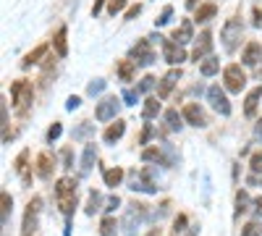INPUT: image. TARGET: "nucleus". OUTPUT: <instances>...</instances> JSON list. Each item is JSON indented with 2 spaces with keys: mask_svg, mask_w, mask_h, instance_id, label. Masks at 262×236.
<instances>
[{
  "mask_svg": "<svg viewBox=\"0 0 262 236\" xmlns=\"http://www.w3.org/2000/svg\"><path fill=\"white\" fill-rule=\"evenodd\" d=\"M53 168H55V155L42 153V155L37 158V174H39L42 179H50V176H53Z\"/></svg>",
  "mask_w": 262,
  "mask_h": 236,
  "instance_id": "nucleus-16",
  "label": "nucleus"
},
{
  "mask_svg": "<svg viewBox=\"0 0 262 236\" xmlns=\"http://www.w3.org/2000/svg\"><path fill=\"white\" fill-rule=\"evenodd\" d=\"M207 102H210L221 116H231V102H228L226 92L221 90V84H212V87L207 90Z\"/></svg>",
  "mask_w": 262,
  "mask_h": 236,
  "instance_id": "nucleus-7",
  "label": "nucleus"
},
{
  "mask_svg": "<svg viewBox=\"0 0 262 236\" xmlns=\"http://www.w3.org/2000/svg\"><path fill=\"white\" fill-rule=\"evenodd\" d=\"M131 58H134L137 66H149V63H155V53H152L149 39H139L137 45L131 48Z\"/></svg>",
  "mask_w": 262,
  "mask_h": 236,
  "instance_id": "nucleus-8",
  "label": "nucleus"
},
{
  "mask_svg": "<svg viewBox=\"0 0 262 236\" xmlns=\"http://www.w3.org/2000/svg\"><path fill=\"white\" fill-rule=\"evenodd\" d=\"M139 13H142V6L137 3V6H131V8L126 11V18H134V16H139Z\"/></svg>",
  "mask_w": 262,
  "mask_h": 236,
  "instance_id": "nucleus-46",
  "label": "nucleus"
},
{
  "mask_svg": "<svg viewBox=\"0 0 262 236\" xmlns=\"http://www.w3.org/2000/svg\"><path fill=\"white\" fill-rule=\"evenodd\" d=\"M102 3H105V0H95V6H92V13H95V16L100 13V8H102Z\"/></svg>",
  "mask_w": 262,
  "mask_h": 236,
  "instance_id": "nucleus-50",
  "label": "nucleus"
},
{
  "mask_svg": "<svg viewBox=\"0 0 262 236\" xmlns=\"http://www.w3.org/2000/svg\"><path fill=\"white\" fill-rule=\"evenodd\" d=\"M118 111H121V100L116 95H111V97H105V100L97 102L95 116H97V121H116Z\"/></svg>",
  "mask_w": 262,
  "mask_h": 236,
  "instance_id": "nucleus-6",
  "label": "nucleus"
},
{
  "mask_svg": "<svg viewBox=\"0 0 262 236\" xmlns=\"http://www.w3.org/2000/svg\"><path fill=\"white\" fill-rule=\"evenodd\" d=\"M149 137H152V126L147 123V126H144V132H142V137H139V144H147Z\"/></svg>",
  "mask_w": 262,
  "mask_h": 236,
  "instance_id": "nucleus-44",
  "label": "nucleus"
},
{
  "mask_svg": "<svg viewBox=\"0 0 262 236\" xmlns=\"http://www.w3.org/2000/svg\"><path fill=\"white\" fill-rule=\"evenodd\" d=\"M170 16H173V6H165V8H163V13L155 18V24H158V27H165L168 21H170Z\"/></svg>",
  "mask_w": 262,
  "mask_h": 236,
  "instance_id": "nucleus-34",
  "label": "nucleus"
},
{
  "mask_svg": "<svg viewBox=\"0 0 262 236\" xmlns=\"http://www.w3.org/2000/svg\"><path fill=\"white\" fill-rule=\"evenodd\" d=\"M76 179H71V176H63V179H58V184H55V197H58V207H60V212L66 218H71V212L76 210Z\"/></svg>",
  "mask_w": 262,
  "mask_h": 236,
  "instance_id": "nucleus-1",
  "label": "nucleus"
},
{
  "mask_svg": "<svg viewBox=\"0 0 262 236\" xmlns=\"http://www.w3.org/2000/svg\"><path fill=\"white\" fill-rule=\"evenodd\" d=\"M39 210H42V200L32 197V202L27 205V212H24V223H21V236H34L37 221H39Z\"/></svg>",
  "mask_w": 262,
  "mask_h": 236,
  "instance_id": "nucleus-5",
  "label": "nucleus"
},
{
  "mask_svg": "<svg viewBox=\"0 0 262 236\" xmlns=\"http://www.w3.org/2000/svg\"><path fill=\"white\" fill-rule=\"evenodd\" d=\"M147 236H160V228H152V231H149Z\"/></svg>",
  "mask_w": 262,
  "mask_h": 236,
  "instance_id": "nucleus-53",
  "label": "nucleus"
},
{
  "mask_svg": "<svg viewBox=\"0 0 262 236\" xmlns=\"http://www.w3.org/2000/svg\"><path fill=\"white\" fill-rule=\"evenodd\" d=\"M242 236H262V223H259V221H249V223L242 228Z\"/></svg>",
  "mask_w": 262,
  "mask_h": 236,
  "instance_id": "nucleus-33",
  "label": "nucleus"
},
{
  "mask_svg": "<svg viewBox=\"0 0 262 236\" xmlns=\"http://www.w3.org/2000/svg\"><path fill=\"white\" fill-rule=\"evenodd\" d=\"M118 205H121V200H118V195H113L111 200H107V207H105V210H107V212H111V210H116Z\"/></svg>",
  "mask_w": 262,
  "mask_h": 236,
  "instance_id": "nucleus-47",
  "label": "nucleus"
},
{
  "mask_svg": "<svg viewBox=\"0 0 262 236\" xmlns=\"http://www.w3.org/2000/svg\"><path fill=\"white\" fill-rule=\"evenodd\" d=\"M123 132H126V121H121V118H116V123H111L105 128V134H102V139L107 142V144H116L121 137H123Z\"/></svg>",
  "mask_w": 262,
  "mask_h": 236,
  "instance_id": "nucleus-17",
  "label": "nucleus"
},
{
  "mask_svg": "<svg viewBox=\"0 0 262 236\" xmlns=\"http://www.w3.org/2000/svg\"><path fill=\"white\" fill-rule=\"evenodd\" d=\"M100 236H118V223H116L113 216L102 218V223H100Z\"/></svg>",
  "mask_w": 262,
  "mask_h": 236,
  "instance_id": "nucleus-27",
  "label": "nucleus"
},
{
  "mask_svg": "<svg viewBox=\"0 0 262 236\" xmlns=\"http://www.w3.org/2000/svg\"><path fill=\"white\" fill-rule=\"evenodd\" d=\"M79 105H81V100H79V97L74 95V97H69V102H66V108H69V111H76Z\"/></svg>",
  "mask_w": 262,
  "mask_h": 236,
  "instance_id": "nucleus-45",
  "label": "nucleus"
},
{
  "mask_svg": "<svg viewBox=\"0 0 262 236\" xmlns=\"http://www.w3.org/2000/svg\"><path fill=\"white\" fill-rule=\"evenodd\" d=\"M254 212H257V216L262 218V195H259V197L254 200Z\"/></svg>",
  "mask_w": 262,
  "mask_h": 236,
  "instance_id": "nucleus-49",
  "label": "nucleus"
},
{
  "mask_svg": "<svg viewBox=\"0 0 262 236\" xmlns=\"http://www.w3.org/2000/svg\"><path fill=\"white\" fill-rule=\"evenodd\" d=\"M155 81H158L155 76H144V79L139 81V87H137V90H139V95H142V92H147V90H152V87H155Z\"/></svg>",
  "mask_w": 262,
  "mask_h": 236,
  "instance_id": "nucleus-39",
  "label": "nucleus"
},
{
  "mask_svg": "<svg viewBox=\"0 0 262 236\" xmlns=\"http://www.w3.org/2000/svg\"><path fill=\"white\" fill-rule=\"evenodd\" d=\"M242 60H244V66H257V63L262 60V45L259 42H249V45L244 48V53H242Z\"/></svg>",
  "mask_w": 262,
  "mask_h": 236,
  "instance_id": "nucleus-14",
  "label": "nucleus"
},
{
  "mask_svg": "<svg viewBox=\"0 0 262 236\" xmlns=\"http://www.w3.org/2000/svg\"><path fill=\"white\" fill-rule=\"evenodd\" d=\"M60 160H63V168H71V165H74V149L66 147L63 153H60Z\"/></svg>",
  "mask_w": 262,
  "mask_h": 236,
  "instance_id": "nucleus-38",
  "label": "nucleus"
},
{
  "mask_svg": "<svg viewBox=\"0 0 262 236\" xmlns=\"http://www.w3.org/2000/svg\"><path fill=\"white\" fill-rule=\"evenodd\" d=\"M95 160H97V144L90 142V144L84 147V155H81V176H84V174H90L92 165H95Z\"/></svg>",
  "mask_w": 262,
  "mask_h": 236,
  "instance_id": "nucleus-19",
  "label": "nucleus"
},
{
  "mask_svg": "<svg viewBox=\"0 0 262 236\" xmlns=\"http://www.w3.org/2000/svg\"><path fill=\"white\" fill-rule=\"evenodd\" d=\"M179 79H181V69H170V71L163 76V81L158 84V97H160V100H165V97L173 92V87L179 84Z\"/></svg>",
  "mask_w": 262,
  "mask_h": 236,
  "instance_id": "nucleus-12",
  "label": "nucleus"
},
{
  "mask_svg": "<svg viewBox=\"0 0 262 236\" xmlns=\"http://www.w3.org/2000/svg\"><path fill=\"white\" fill-rule=\"evenodd\" d=\"M252 13H254V21H252V24H254V27L259 29V27H262V8H254Z\"/></svg>",
  "mask_w": 262,
  "mask_h": 236,
  "instance_id": "nucleus-48",
  "label": "nucleus"
},
{
  "mask_svg": "<svg viewBox=\"0 0 262 236\" xmlns=\"http://www.w3.org/2000/svg\"><path fill=\"white\" fill-rule=\"evenodd\" d=\"M249 210V197L247 191H236V216H242V212Z\"/></svg>",
  "mask_w": 262,
  "mask_h": 236,
  "instance_id": "nucleus-32",
  "label": "nucleus"
},
{
  "mask_svg": "<svg viewBox=\"0 0 262 236\" xmlns=\"http://www.w3.org/2000/svg\"><path fill=\"white\" fill-rule=\"evenodd\" d=\"M123 8H126V0H111V3H107V13H111V16L121 13Z\"/></svg>",
  "mask_w": 262,
  "mask_h": 236,
  "instance_id": "nucleus-37",
  "label": "nucleus"
},
{
  "mask_svg": "<svg viewBox=\"0 0 262 236\" xmlns=\"http://www.w3.org/2000/svg\"><path fill=\"white\" fill-rule=\"evenodd\" d=\"M48 53H50V45H48V42H42V45H37L32 53H27V55H24V60H21V69L34 66V63H39V58H45Z\"/></svg>",
  "mask_w": 262,
  "mask_h": 236,
  "instance_id": "nucleus-15",
  "label": "nucleus"
},
{
  "mask_svg": "<svg viewBox=\"0 0 262 236\" xmlns=\"http://www.w3.org/2000/svg\"><path fill=\"white\" fill-rule=\"evenodd\" d=\"M102 90H105V81H102V79H95L90 87H86V92H90V95H100Z\"/></svg>",
  "mask_w": 262,
  "mask_h": 236,
  "instance_id": "nucleus-41",
  "label": "nucleus"
},
{
  "mask_svg": "<svg viewBox=\"0 0 262 236\" xmlns=\"http://www.w3.org/2000/svg\"><path fill=\"white\" fill-rule=\"evenodd\" d=\"M131 189H134V191H149V195H152V191H158V186L152 184V179L144 174V170L134 174V179H131Z\"/></svg>",
  "mask_w": 262,
  "mask_h": 236,
  "instance_id": "nucleus-18",
  "label": "nucleus"
},
{
  "mask_svg": "<svg viewBox=\"0 0 262 236\" xmlns=\"http://www.w3.org/2000/svg\"><path fill=\"white\" fill-rule=\"evenodd\" d=\"M223 81H226V90L228 92L238 95V92L247 87V74H244V69L238 66V63H231V66L223 69Z\"/></svg>",
  "mask_w": 262,
  "mask_h": 236,
  "instance_id": "nucleus-4",
  "label": "nucleus"
},
{
  "mask_svg": "<svg viewBox=\"0 0 262 236\" xmlns=\"http://www.w3.org/2000/svg\"><path fill=\"white\" fill-rule=\"evenodd\" d=\"M60 134H63V126H60V123H58V121H55V123H53V126H50V128H48V142H50V144H53V142H55V139H58V137H60Z\"/></svg>",
  "mask_w": 262,
  "mask_h": 236,
  "instance_id": "nucleus-36",
  "label": "nucleus"
},
{
  "mask_svg": "<svg viewBox=\"0 0 262 236\" xmlns=\"http://www.w3.org/2000/svg\"><path fill=\"white\" fill-rule=\"evenodd\" d=\"M210 50H212V32H202L200 39H196V48L191 53V58L200 63V60H207L210 58Z\"/></svg>",
  "mask_w": 262,
  "mask_h": 236,
  "instance_id": "nucleus-11",
  "label": "nucleus"
},
{
  "mask_svg": "<svg viewBox=\"0 0 262 236\" xmlns=\"http://www.w3.org/2000/svg\"><path fill=\"white\" fill-rule=\"evenodd\" d=\"M217 69H221V60L210 55L207 60H202V66H200V74H202V76H212V74H217Z\"/></svg>",
  "mask_w": 262,
  "mask_h": 236,
  "instance_id": "nucleus-29",
  "label": "nucleus"
},
{
  "mask_svg": "<svg viewBox=\"0 0 262 236\" xmlns=\"http://www.w3.org/2000/svg\"><path fill=\"white\" fill-rule=\"evenodd\" d=\"M142 158H144L147 163H163V165H168V160L163 158V153H160L158 147H147L144 153H142Z\"/></svg>",
  "mask_w": 262,
  "mask_h": 236,
  "instance_id": "nucleus-30",
  "label": "nucleus"
},
{
  "mask_svg": "<svg viewBox=\"0 0 262 236\" xmlns=\"http://www.w3.org/2000/svg\"><path fill=\"white\" fill-rule=\"evenodd\" d=\"M163 58L170 63V66H179L181 60H186V50H184V45H176L173 39L163 37Z\"/></svg>",
  "mask_w": 262,
  "mask_h": 236,
  "instance_id": "nucleus-9",
  "label": "nucleus"
},
{
  "mask_svg": "<svg viewBox=\"0 0 262 236\" xmlns=\"http://www.w3.org/2000/svg\"><path fill=\"white\" fill-rule=\"evenodd\" d=\"M123 100H126V105H137V100H139V90H126V92H123Z\"/></svg>",
  "mask_w": 262,
  "mask_h": 236,
  "instance_id": "nucleus-42",
  "label": "nucleus"
},
{
  "mask_svg": "<svg viewBox=\"0 0 262 236\" xmlns=\"http://www.w3.org/2000/svg\"><path fill=\"white\" fill-rule=\"evenodd\" d=\"M249 165H252V170L259 176L262 174V149H257V153L252 155V160H249Z\"/></svg>",
  "mask_w": 262,
  "mask_h": 236,
  "instance_id": "nucleus-35",
  "label": "nucleus"
},
{
  "mask_svg": "<svg viewBox=\"0 0 262 236\" xmlns=\"http://www.w3.org/2000/svg\"><path fill=\"white\" fill-rule=\"evenodd\" d=\"M184 121L189 123V126H196V128H205L207 126V116H205V111L200 108L196 102H189V105H184Z\"/></svg>",
  "mask_w": 262,
  "mask_h": 236,
  "instance_id": "nucleus-10",
  "label": "nucleus"
},
{
  "mask_svg": "<svg viewBox=\"0 0 262 236\" xmlns=\"http://www.w3.org/2000/svg\"><path fill=\"white\" fill-rule=\"evenodd\" d=\"M215 16H217V6L215 3H205V6H200L194 11V21H210Z\"/></svg>",
  "mask_w": 262,
  "mask_h": 236,
  "instance_id": "nucleus-24",
  "label": "nucleus"
},
{
  "mask_svg": "<svg viewBox=\"0 0 262 236\" xmlns=\"http://www.w3.org/2000/svg\"><path fill=\"white\" fill-rule=\"evenodd\" d=\"M123 168H107L105 174H102V179H105V186H111V189H116V186H121V181H123Z\"/></svg>",
  "mask_w": 262,
  "mask_h": 236,
  "instance_id": "nucleus-22",
  "label": "nucleus"
},
{
  "mask_svg": "<svg viewBox=\"0 0 262 236\" xmlns=\"http://www.w3.org/2000/svg\"><path fill=\"white\" fill-rule=\"evenodd\" d=\"M11 210H13V200H11L8 191H3V195H0V216H3V226H8Z\"/></svg>",
  "mask_w": 262,
  "mask_h": 236,
  "instance_id": "nucleus-26",
  "label": "nucleus"
},
{
  "mask_svg": "<svg viewBox=\"0 0 262 236\" xmlns=\"http://www.w3.org/2000/svg\"><path fill=\"white\" fill-rule=\"evenodd\" d=\"M170 39L176 42V45H186V42H191L194 39V24H191V18H184L181 24L173 29Z\"/></svg>",
  "mask_w": 262,
  "mask_h": 236,
  "instance_id": "nucleus-13",
  "label": "nucleus"
},
{
  "mask_svg": "<svg viewBox=\"0 0 262 236\" xmlns=\"http://www.w3.org/2000/svg\"><path fill=\"white\" fill-rule=\"evenodd\" d=\"M186 8H191V11H196L200 6H196V0H186Z\"/></svg>",
  "mask_w": 262,
  "mask_h": 236,
  "instance_id": "nucleus-52",
  "label": "nucleus"
},
{
  "mask_svg": "<svg viewBox=\"0 0 262 236\" xmlns=\"http://www.w3.org/2000/svg\"><path fill=\"white\" fill-rule=\"evenodd\" d=\"M90 132H92V123H90V121H84V123L76 128V132H74V139H81V137H86Z\"/></svg>",
  "mask_w": 262,
  "mask_h": 236,
  "instance_id": "nucleus-40",
  "label": "nucleus"
},
{
  "mask_svg": "<svg viewBox=\"0 0 262 236\" xmlns=\"http://www.w3.org/2000/svg\"><path fill=\"white\" fill-rule=\"evenodd\" d=\"M100 205H102V195L92 189V191H90V200H86V207H84L86 216H95V212L100 210Z\"/></svg>",
  "mask_w": 262,
  "mask_h": 236,
  "instance_id": "nucleus-28",
  "label": "nucleus"
},
{
  "mask_svg": "<svg viewBox=\"0 0 262 236\" xmlns=\"http://www.w3.org/2000/svg\"><path fill=\"white\" fill-rule=\"evenodd\" d=\"M134 74H137V63H134V60H121V63H118V76H121V81H131V79H134Z\"/></svg>",
  "mask_w": 262,
  "mask_h": 236,
  "instance_id": "nucleus-25",
  "label": "nucleus"
},
{
  "mask_svg": "<svg viewBox=\"0 0 262 236\" xmlns=\"http://www.w3.org/2000/svg\"><path fill=\"white\" fill-rule=\"evenodd\" d=\"M259 100H262V87H254V90L247 95V100H244V113H247V116H254Z\"/></svg>",
  "mask_w": 262,
  "mask_h": 236,
  "instance_id": "nucleus-21",
  "label": "nucleus"
},
{
  "mask_svg": "<svg viewBox=\"0 0 262 236\" xmlns=\"http://www.w3.org/2000/svg\"><path fill=\"white\" fill-rule=\"evenodd\" d=\"M186 231V216H179L173 221V233H184Z\"/></svg>",
  "mask_w": 262,
  "mask_h": 236,
  "instance_id": "nucleus-43",
  "label": "nucleus"
},
{
  "mask_svg": "<svg viewBox=\"0 0 262 236\" xmlns=\"http://www.w3.org/2000/svg\"><path fill=\"white\" fill-rule=\"evenodd\" d=\"M158 113H160L158 97H147V100H144V108H142V118H144V121H152V118H158Z\"/></svg>",
  "mask_w": 262,
  "mask_h": 236,
  "instance_id": "nucleus-23",
  "label": "nucleus"
},
{
  "mask_svg": "<svg viewBox=\"0 0 262 236\" xmlns=\"http://www.w3.org/2000/svg\"><path fill=\"white\" fill-rule=\"evenodd\" d=\"M242 34H244V24L242 18H228L223 29H221V39H223V48L228 53H233L238 48V42H242Z\"/></svg>",
  "mask_w": 262,
  "mask_h": 236,
  "instance_id": "nucleus-3",
  "label": "nucleus"
},
{
  "mask_svg": "<svg viewBox=\"0 0 262 236\" xmlns=\"http://www.w3.org/2000/svg\"><path fill=\"white\" fill-rule=\"evenodd\" d=\"M53 45H55V53H58L60 58L69 55V29L60 27V29L55 32V37H53Z\"/></svg>",
  "mask_w": 262,
  "mask_h": 236,
  "instance_id": "nucleus-20",
  "label": "nucleus"
},
{
  "mask_svg": "<svg viewBox=\"0 0 262 236\" xmlns=\"http://www.w3.org/2000/svg\"><path fill=\"white\" fill-rule=\"evenodd\" d=\"M165 123H168L170 132H179V128H181V118H179V111L176 108L165 111Z\"/></svg>",
  "mask_w": 262,
  "mask_h": 236,
  "instance_id": "nucleus-31",
  "label": "nucleus"
},
{
  "mask_svg": "<svg viewBox=\"0 0 262 236\" xmlns=\"http://www.w3.org/2000/svg\"><path fill=\"white\" fill-rule=\"evenodd\" d=\"M254 134H257V139H262V118H259L257 126H254Z\"/></svg>",
  "mask_w": 262,
  "mask_h": 236,
  "instance_id": "nucleus-51",
  "label": "nucleus"
},
{
  "mask_svg": "<svg viewBox=\"0 0 262 236\" xmlns=\"http://www.w3.org/2000/svg\"><path fill=\"white\" fill-rule=\"evenodd\" d=\"M11 100H13V108H16L21 116H27L29 108H32V100H34V87H32V81L16 79V81L11 84Z\"/></svg>",
  "mask_w": 262,
  "mask_h": 236,
  "instance_id": "nucleus-2",
  "label": "nucleus"
},
{
  "mask_svg": "<svg viewBox=\"0 0 262 236\" xmlns=\"http://www.w3.org/2000/svg\"><path fill=\"white\" fill-rule=\"evenodd\" d=\"M259 76H262V66H259Z\"/></svg>",
  "mask_w": 262,
  "mask_h": 236,
  "instance_id": "nucleus-54",
  "label": "nucleus"
}]
</instances>
